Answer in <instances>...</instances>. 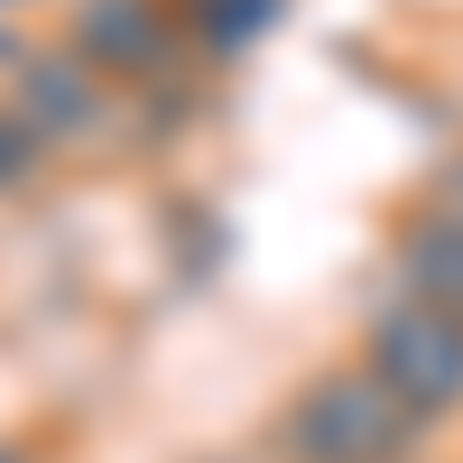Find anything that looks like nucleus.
<instances>
[{"instance_id":"7","label":"nucleus","mask_w":463,"mask_h":463,"mask_svg":"<svg viewBox=\"0 0 463 463\" xmlns=\"http://www.w3.org/2000/svg\"><path fill=\"white\" fill-rule=\"evenodd\" d=\"M37 167V139H28V121L19 111H0V195H10V185Z\"/></svg>"},{"instance_id":"1","label":"nucleus","mask_w":463,"mask_h":463,"mask_svg":"<svg viewBox=\"0 0 463 463\" xmlns=\"http://www.w3.org/2000/svg\"><path fill=\"white\" fill-rule=\"evenodd\" d=\"M288 445L306 463H390L408 445V417L399 390L380 371H325L316 390L288 408Z\"/></svg>"},{"instance_id":"3","label":"nucleus","mask_w":463,"mask_h":463,"mask_svg":"<svg viewBox=\"0 0 463 463\" xmlns=\"http://www.w3.org/2000/svg\"><path fill=\"white\" fill-rule=\"evenodd\" d=\"M371 362H380V380H390L399 399H417V408H445V399L463 390V334H454L445 316H390L380 343H371Z\"/></svg>"},{"instance_id":"6","label":"nucleus","mask_w":463,"mask_h":463,"mask_svg":"<svg viewBox=\"0 0 463 463\" xmlns=\"http://www.w3.org/2000/svg\"><path fill=\"white\" fill-rule=\"evenodd\" d=\"M417 269H427V288L463 306V232H436V241H417Z\"/></svg>"},{"instance_id":"2","label":"nucleus","mask_w":463,"mask_h":463,"mask_svg":"<svg viewBox=\"0 0 463 463\" xmlns=\"http://www.w3.org/2000/svg\"><path fill=\"white\" fill-rule=\"evenodd\" d=\"M74 56L111 84H148V74L176 65V28L158 0H84V19H74Z\"/></svg>"},{"instance_id":"8","label":"nucleus","mask_w":463,"mask_h":463,"mask_svg":"<svg viewBox=\"0 0 463 463\" xmlns=\"http://www.w3.org/2000/svg\"><path fill=\"white\" fill-rule=\"evenodd\" d=\"M0 463H10V454H0Z\"/></svg>"},{"instance_id":"5","label":"nucleus","mask_w":463,"mask_h":463,"mask_svg":"<svg viewBox=\"0 0 463 463\" xmlns=\"http://www.w3.org/2000/svg\"><path fill=\"white\" fill-rule=\"evenodd\" d=\"M269 10H279V0H195V37L204 47H241Z\"/></svg>"},{"instance_id":"4","label":"nucleus","mask_w":463,"mask_h":463,"mask_svg":"<svg viewBox=\"0 0 463 463\" xmlns=\"http://www.w3.org/2000/svg\"><path fill=\"white\" fill-rule=\"evenodd\" d=\"M102 84L111 74H93L84 56H28L19 65V121H28V139L47 148V139H93L102 130Z\"/></svg>"}]
</instances>
